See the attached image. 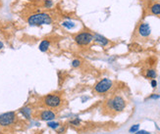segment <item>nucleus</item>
<instances>
[{
    "label": "nucleus",
    "mask_w": 160,
    "mask_h": 134,
    "mask_svg": "<svg viewBox=\"0 0 160 134\" xmlns=\"http://www.w3.org/2000/svg\"><path fill=\"white\" fill-rule=\"evenodd\" d=\"M28 23L31 26H41V25H50L52 23L51 17L46 13H37L28 17Z\"/></svg>",
    "instance_id": "obj_1"
},
{
    "label": "nucleus",
    "mask_w": 160,
    "mask_h": 134,
    "mask_svg": "<svg viewBox=\"0 0 160 134\" xmlns=\"http://www.w3.org/2000/svg\"><path fill=\"white\" fill-rule=\"evenodd\" d=\"M113 85V82L109 78H103L94 86V91L98 94H103L107 91H109Z\"/></svg>",
    "instance_id": "obj_2"
},
{
    "label": "nucleus",
    "mask_w": 160,
    "mask_h": 134,
    "mask_svg": "<svg viewBox=\"0 0 160 134\" xmlns=\"http://www.w3.org/2000/svg\"><path fill=\"white\" fill-rule=\"evenodd\" d=\"M93 40V34L89 32H80L75 36V41L78 45L84 46L89 44Z\"/></svg>",
    "instance_id": "obj_3"
},
{
    "label": "nucleus",
    "mask_w": 160,
    "mask_h": 134,
    "mask_svg": "<svg viewBox=\"0 0 160 134\" xmlns=\"http://www.w3.org/2000/svg\"><path fill=\"white\" fill-rule=\"evenodd\" d=\"M109 106L116 112H122L126 107V101L121 96H115L109 101Z\"/></svg>",
    "instance_id": "obj_4"
},
{
    "label": "nucleus",
    "mask_w": 160,
    "mask_h": 134,
    "mask_svg": "<svg viewBox=\"0 0 160 134\" xmlns=\"http://www.w3.org/2000/svg\"><path fill=\"white\" fill-rule=\"evenodd\" d=\"M16 119V114L14 112H8L0 115V125L9 126L14 124Z\"/></svg>",
    "instance_id": "obj_5"
},
{
    "label": "nucleus",
    "mask_w": 160,
    "mask_h": 134,
    "mask_svg": "<svg viewBox=\"0 0 160 134\" xmlns=\"http://www.w3.org/2000/svg\"><path fill=\"white\" fill-rule=\"evenodd\" d=\"M62 100L58 95L49 94L44 98V104L49 108H57L60 106Z\"/></svg>",
    "instance_id": "obj_6"
},
{
    "label": "nucleus",
    "mask_w": 160,
    "mask_h": 134,
    "mask_svg": "<svg viewBox=\"0 0 160 134\" xmlns=\"http://www.w3.org/2000/svg\"><path fill=\"white\" fill-rule=\"evenodd\" d=\"M150 31H151L150 27L147 23H144V24H141L139 27V33L141 36L147 37L150 34Z\"/></svg>",
    "instance_id": "obj_7"
},
{
    "label": "nucleus",
    "mask_w": 160,
    "mask_h": 134,
    "mask_svg": "<svg viewBox=\"0 0 160 134\" xmlns=\"http://www.w3.org/2000/svg\"><path fill=\"white\" fill-rule=\"evenodd\" d=\"M41 119L45 121L53 120L55 119V114L52 112V111H49V110L43 111V112H41Z\"/></svg>",
    "instance_id": "obj_8"
},
{
    "label": "nucleus",
    "mask_w": 160,
    "mask_h": 134,
    "mask_svg": "<svg viewBox=\"0 0 160 134\" xmlns=\"http://www.w3.org/2000/svg\"><path fill=\"white\" fill-rule=\"evenodd\" d=\"M93 40H95L96 42H97L98 44H100V45H102V46H105V45H107L108 43H109V40H108L106 37L100 36V34H98V33L93 34Z\"/></svg>",
    "instance_id": "obj_9"
},
{
    "label": "nucleus",
    "mask_w": 160,
    "mask_h": 134,
    "mask_svg": "<svg viewBox=\"0 0 160 134\" xmlns=\"http://www.w3.org/2000/svg\"><path fill=\"white\" fill-rule=\"evenodd\" d=\"M49 46H50V41H48L47 39H44L39 44V50L41 52H46L49 48Z\"/></svg>",
    "instance_id": "obj_10"
},
{
    "label": "nucleus",
    "mask_w": 160,
    "mask_h": 134,
    "mask_svg": "<svg viewBox=\"0 0 160 134\" xmlns=\"http://www.w3.org/2000/svg\"><path fill=\"white\" fill-rule=\"evenodd\" d=\"M150 11L153 15H156V16L160 15V4L156 3V4L152 5L151 8H150Z\"/></svg>",
    "instance_id": "obj_11"
},
{
    "label": "nucleus",
    "mask_w": 160,
    "mask_h": 134,
    "mask_svg": "<svg viewBox=\"0 0 160 134\" xmlns=\"http://www.w3.org/2000/svg\"><path fill=\"white\" fill-rule=\"evenodd\" d=\"M62 26L64 27H66V28H68V30H72V28H74L76 27V24H75V23L71 22V21H66V22L62 23Z\"/></svg>",
    "instance_id": "obj_12"
},
{
    "label": "nucleus",
    "mask_w": 160,
    "mask_h": 134,
    "mask_svg": "<svg viewBox=\"0 0 160 134\" xmlns=\"http://www.w3.org/2000/svg\"><path fill=\"white\" fill-rule=\"evenodd\" d=\"M20 113H22L23 115H24V116L27 119L31 118V109L30 108H23V109L20 110Z\"/></svg>",
    "instance_id": "obj_13"
},
{
    "label": "nucleus",
    "mask_w": 160,
    "mask_h": 134,
    "mask_svg": "<svg viewBox=\"0 0 160 134\" xmlns=\"http://www.w3.org/2000/svg\"><path fill=\"white\" fill-rule=\"evenodd\" d=\"M146 77L148 78H155L156 77V72L154 69H148L146 73Z\"/></svg>",
    "instance_id": "obj_14"
},
{
    "label": "nucleus",
    "mask_w": 160,
    "mask_h": 134,
    "mask_svg": "<svg viewBox=\"0 0 160 134\" xmlns=\"http://www.w3.org/2000/svg\"><path fill=\"white\" fill-rule=\"evenodd\" d=\"M139 127H140V124H135V125H133L132 127L130 128V133H135V132H136L139 130Z\"/></svg>",
    "instance_id": "obj_15"
},
{
    "label": "nucleus",
    "mask_w": 160,
    "mask_h": 134,
    "mask_svg": "<svg viewBox=\"0 0 160 134\" xmlns=\"http://www.w3.org/2000/svg\"><path fill=\"white\" fill-rule=\"evenodd\" d=\"M59 125H60V124H58V122H53V121L48 122V126H49L50 128H53V129H55V128H57Z\"/></svg>",
    "instance_id": "obj_16"
},
{
    "label": "nucleus",
    "mask_w": 160,
    "mask_h": 134,
    "mask_svg": "<svg viewBox=\"0 0 160 134\" xmlns=\"http://www.w3.org/2000/svg\"><path fill=\"white\" fill-rule=\"evenodd\" d=\"M80 65H81V61H80V60H74V61L72 62V66H73L74 68H78Z\"/></svg>",
    "instance_id": "obj_17"
},
{
    "label": "nucleus",
    "mask_w": 160,
    "mask_h": 134,
    "mask_svg": "<svg viewBox=\"0 0 160 134\" xmlns=\"http://www.w3.org/2000/svg\"><path fill=\"white\" fill-rule=\"evenodd\" d=\"M53 5V2H52V0H45V6H46L47 8L51 7Z\"/></svg>",
    "instance_id": "obj_18"
},
{
    "label": "nucleus",
    "mask_w": 160,
    "mask_h": 134,
    "mask_svg": "<svg viewBox=\"0 0 160 134\" xmlns=\"http://www.w3.org/2000/svg\"><path fill=\"white\" fill-rule=\"evenodd\" d=\"M80 122H81V120H80L79 119H77L71 120V121H70V124H73V125H79V124H80Z\"/></svg>",
    "instance_id": "obj_19"
},
{
    "label": "nucleus",
    "mask_w": 160,
    "mask_h": 134,
    "mask_svg": "<svg viewBox=\"0 0 160 134\" xmlns=\"http://www.w3.org/2000/svg\"><path fill=\"white\" fill-rule=\"evenodd\" d=\"M136 134H150L149 132H148V131H145V130H141V131H136Z\"/></svg>",
    "instance_id": "obj_20"
},
{
    "label": "nucleus",
    "mask_w": 160,
    "mask_h": 134,
    "mask_svg": "<svg viewBox=\"0 0 160 134\" xmlns=\"http://www.w3.org/2000/svg\"><path fill=\"white\" fill-rule=\"evenodd\" d=\"M156 85H157V82H156V80H154V79H152V81H151V86L153 87H156Z\"/></svg>",
    "instance_id": "obj_21"
},
{
    "label": "nucleus",
    "mask_w": 160,
    "mask_h": 134,
    "mask_svg": "<svg viewBox=\"0 0 160 134\" xmlns=\"http://www.w3.org/2000/svg\"><path fill=\"white\" fill-rule=\"evenodd\" d=\"M64 131H65V128H64V127H62V128H61V129H59L58 133H59V134H60V133L62 134V133H63V132H64Z\"/></svg>",
    "instance_id": "obj_22"
},
{
    "label": "nucleus",
    "mask_w": 160,
    "mask_h": 134,
    "mask_svg": "<svg viewBox=\"0 0 160 134\" xmlns=\"http://www.w3.org/2000/svg\"><path fill=\"white\" fill-rule=\"evenodd\" d=\"M159 97H160L159 95H152V96H151L150 98H151V99H158Z\"/></svg>",
    "instance_id": "obj_23"
},
{
    "label": "nucleus",
    "mask_w": 160,
    "mask_h": 134,
    "mask_svg": "<svg viewBox=\"0 0 160 134\" xmlns=\"http://www.w3.org/2000/svg\"><path fill=\"white\" fill-rule=\"evenodd\" d=\"M3 46H4V44H3L1 41H0V49H2V48H3Z\"/></svg>",
    "instance_id": "obj_24"
}]
</instances>
